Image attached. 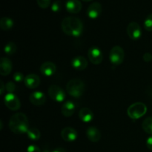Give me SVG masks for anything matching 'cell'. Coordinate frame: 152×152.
<instances>
[{
  "mask_svg": "<svg viewBox=\"0 0 152 152\" xmlns=\"http://www.w3.org/2000/svg\"><path fill=\"white\" fill-rule=\"evenodd\" d=\"M61 27L65 34L71 37H78L83 32V23L79 18L68 16L62 20Z\"/></svg>",
  "mask_w": 152,
  "mask_h": 152,
  "instance_id": "obj_1",
  "label": "cell"
},
{
  "mask_svg": "<svg viewBox=\"0 0 152 152\" xmlns=\"http://www.w3.org/2000/svg\"><path fill=\"white\" fill-rule=\"evenodd\" d=\"M9 129L16 134L27 133L29 128L27 116L23 113H16L13 114L9 121Z\"/></svg>",
  "mask_w": 152,
  "mask_h": 152,
  "instance_id": "obj_2",
  "label": "cell"
},
{
  "mask_svg": "<svg viewBox=\"0 0 152 152\" xmlns=\"http://www.w3.org/2000/svg\"><path fill=\"white\" fill-rule=\"evenodd\" d=\"M86 86L80 79H72L66 85V91L70 96L79 98L84 94Z\"/></svg>",
  "mask_w": 152,
  "mask_h": 152,
  "instance_id": "obj_3",
  "label": "cell"
},
{
  "mask_svg": "<svg viewBox=\"0 0 152 152\" xmlns=\"http://www.w3.org/2000/svg\"><path fill=\"white\" fill-rule=\"evenodd\" d=\"M147 111V107L144 103L140 102H135L131 105L127 110L128 116L131 119L137 120L143 117Z\"/></svg>",
  "mask_w": 152,
  "mask_h": 152,
  "instance_id": "obj_4",
  "label": "cell"
},
{
  "mask_svg": "<svg viewBox=\"0 0 152 152\" xmlns=\"http://www.w3.org/2000/svg\"><path fill=\"white\" fill-rule=\"evenodd\" d=\"M125 52L120 46H114L110 50V62L114 65H120L124 61Z\"/></svg>",
  "mask_w": 152,
  "mask_h": 152,
  "instance_id": "obj_5",
  "label": "cell"
},
{
  "mask_svg": "<svg viewBox=\"0 0 152 152\" xmlns=\"http://www.w3.org/2000/svg\"><path fill=\"white\" fill-rule=\"evenodd\" d=\"M48 93L50 99L58 102H63L65 100V97H66L65 91L62 88L56 86V85L50 86L49 87L48 90Z\"/></svg>",
  "mask_w": 152,
  "mask_h": 152,
  "instance_id": "obj_6",
  "label": "cell"
},
{
  "mask_svg": "<svg viewBox=\"0 0 152 152\" xmlns=\"http://www.w3.org/2000/svg\"><path fill=\"white\" fill-rule=\"evenodd\" d=\"M4 102L6 107L11 111H17L21 107L19 99L13 93H7L4 96Z\"/></svg>",
  "mask_w": 152,
  "mask_h": 152,
  "instance_id": "obj_7",
  "label": "cell"
},
{
  "mask_svg": "<svg viewBox=\"0 0 152 152\" xmlns=\"http://www.w3.org/2000/svg\"><path fill=\"white\" fill-rule=\"evenodd\" d=\"M88 57L89 61L94 65L100 64L103 59L102 50L96 46H92L88 49Z\"/></svg>",
  "mask_w": 152,
  "mask_h": 152,
  "instance_id": "obj_8",
  "label": "cell"
},
{
  "mask_svg": "<svg viewBox=\"0 0 152 152\" xmlns=\"http://www.w3.org/2000/svg\"><path fill=\"white\" fill-rule=\"evenodd\" d=\"M127 34L129 38L133 40H137L142 36V29L137 22H132L127 27Z\"/></svg>",
  "mask_w": 152,
  "mask_h": 152,
  "instance_id": "obj_9",
  "label": "cell"
},
{
  "mask_svg": "<svg viewBox=\"0 0 152 152\" xmlns=\"http://www.w3.org/2000/svg\"><path fill=\"white\" fill-rule=\"evenodd\" d=\"M61 137L65 142H74L78 137V133L73 128L66 127L61 132Z\"/></svg>",
  "mask_w": 152,
  "mask_h": 152,
  "instance_id": "obj_10",
  "label": "cell"
},
{
  "mask_svg": "<svg viewBox=\"0 0 152 152\" xmlns=\"http://www.w3.org/2000/svg\"><path fill=\"white\" fill-rule=\"evenodd\" d=\"M29 100L34 105L40 106L45 103L46 96L43 92L37 91L31 94L29 96Z\"/></svg>",
  "mask_w": 152,
  "mask_h": 152,
  "instance_id": "obj_11",
  "label": "cell"
},
{
  "mask_svg": "<svg viewBox=\"0 0 152 152\" xmlns=\"http://www.w3.org/2000/svg\"><path fill=\"white\" fill-rule=\"evenodd\" d=\"M102 13V5L99 2H93L87 9V15L90 19H95L99 17Z\"/></svg>",
  "mask_w": 152,
  "mask_h": 152,
  "instance_id": "obj_12",
  "label": "cell"
},
{
  "mask_svg": "<svg viewBox=\"0 0 152 152\" xmlns=\"http://www.w3.org/2000/svg\"><path fill=\"white\" fill-rule=\"evenodd\" d=\"M25 86L30 89H34L38 87L40 84V78L38 75L31 74L27 75L24 80Z\"/></svg>",
  "mask_w": 152,
  "mask_h": 152,
  "instance_id": "obj_13",
  "label": "cell"
},
{
  "mask_svg": "<svg viewBox=\"0 0 152 152\" xmlns=\"http://www.w3.org/2000/svg\"><path fill=\"white\" fill-rule=\"evenodd\" d=\"M56 67L51 62H45L40 67V72L45 77H51L56 73Z\"/></svg>",
  "mask_w": 152,
  "mask_h": 152,
  "instance_id": "obj_14",
  "label": "cell"
},
{
  "mask_svg": "<svg viewBox=\"0 0 152 152\" xmlns=\"http://www.w3.org/2000/svg\"><path fill=\"white\" fill-rule=\"evenodd\" d=\"M13 68L12 62L10 59L2 57L0 61V74L1 76H7L10 74Z\"/></svg>",
  "mask_w": 152,
  "mask_h": 152,
  "instance_id": "obj_15",
  "label": "cell"
},
{
  "mask_svg": "<svg viewBox=\"0 0 152 152\" xmlns=\"http://www.w3.org/2000/svg\"><path fill=\"white\" fill-rule=\"evenodd\" d=\"M71 65L77 71H83L87 68L88 60L84 56H76L71 60Z\"/></svg>",
  "mask_w": 152,
  "mask_h": 152,
  "instance_id": "obj_16",
  "label": "cell"
},
{
  "mask_svg": "<svg viewBox=\"0 0 152 152\" xmlns=\"http://www.w3.org/2000/svg\"><path fill=\"white\" fill-rule=\"evenodd\" d=\"M82 3L80 0H68L65 3V7L68 13H77L82 10Z\"/></svg>",
  "mask_w": 152,
  "mask_h": 152,
  "instance_id": "obj_17",
  "label": "cell"
},
{
  "mask_svg": "<svg viewBox=\"0 0 152 152\" xmlns=\"http://www.w3.org/2000/svg\"><path fill=\"white\" fill-rule=\"evenodd\" d=\"M76 111V105L73 101H67L62 105L61 112L65 117H70Z\"/></svg>",
  "mask_w": 152,
  "mask_h": 152,
  "instance_id": "obj_18",
  "label": "cell"
},
{
  "mask_svg": "<svg viewBox=\"0 0 152 152\" xmlns=\"http://www.w3.org/2000/svg\"><path fill=\"white\" fill-rule=\"evenodd\" d=\"M86 135L87 137L91 142H97L100 140L101 139V133L99 129L96 127H89L86 132Z\"/></svg>",
  "mask_w": 152,
  "mask_h": 152,
  "instance_id": "obj_19",
  "label": "cell"
},
{
  "mask_svg": "<svg viewBox=\"0 0 152 152\" xmlns=\"http://www.w3.org/2000/svg\"><path fill=\"white\" fill-rule=\"evenodd\" d=\"M94 113L90 108H83L79 112V117L80 120L84 123H90L93 120Z\"/></svg>",
  "mask_w": 152,
  "mask_h": 152,
  "instance_id": "obj_20",
  "label": "cell"
},
{
  "mask_svg": "<svg viewBox=\"0 0 152 152\" xmlns=\"http://www.w3.org/2000/svg\"><path fill=\"white\" fill-rule=\"evenodd\" d=\"M13 26V19L9 17H2L0 19V28L3 31H9Z\"/></svg>",
  "mask_w": 152,
  "mask_h": 152,
  "instance_id": "obj_21",
  "label": "cell"
},
{
  "mask_svg": "<svg viewBox=\"0 0 152 152\" xmlns=\"http://www.w3.org/2000/svg\"><path fill=\"white\" fill-rule=\"evenodd\" d=\"M26 134L28 135V137L34 141L38 140L41 137V133H40L39 130L36 128H30Z\"/></svg>",
  "mask_w": 152,
  "mask_h": 152,
  "instance_id": "obj_22",
  "label": "cell"
},
{
  "mask_svg": "<svg viewBox=\"0 0 152 152\" xmlns=\"http://www.w3.org/2000/svg\"><path fill=\"white\" fill-rule=\"evenodd\" d=\"M142 127L144 132L148 134L152 135V117H149L144 120V121L142 122Z\"/></svg>",
  "mask_w": 152,
  "mask_h": 152,
  "instance_id": "obj_23",
  "label": "cell"
},
{
  "mask_svg": "<svg viewBox=\"0 0 152 152\" xmlns=\"http://www.w3.org/2000/svg\"><path fill=\"white\" fill-rule=\"evenodd\" d=\"M16 49H17L16 45L13 42H10L4 46V51L7 55H13L16 53Z\"/></svg>",
  "mask_w": 152,
  "mask_h": 152,
  "instance_id": "obj_24",
  "label": "cell"
},
{
  "mask_svg": "<svg viewBox=\"0 0 152 152\" xmlns=\"http://www.w3.org/2000/svg\"><path fill=\"white\" fill-rule=\"evenodd\" d=\"M144 28L146 31H152V13L148 15L144 21Z\"/></svg>",
  "mask_w": 152,
  "mask_h": 152,
  "instance_id": "obj_25",
  "label": "cell"
},
{
  "mask_svg": "<svg viewBox=\"0 0 152 152\" xmlns=\"http://www.w3.org/2000/svg\"><path fill=\"white\" fill-rule=\"evenodd\" d=\"M39 7L42 9H45L50 4V0H37Z\"/></svg>",
  "mask_w": 152,
  "mask_h": 152,
  "instance_id": "obj_26",
  "label": "cell"
},
{
  "mask_svg": "<svg viewBox=\"0 0 152 152\" xmlns=\"http://www.w3.org/2000/svg\"><path fill=\"white\" fill-rule=\"evenodd\" d=\"M25 77L23 74L21 72H16L13 76V79L16 83H22L25 80Z\"/></svg>",
  "mask_w": 152,
  "mask_h": 152,
  "instance_id": "obj_27",
  "label": "cell"
},
{
  "mask_svg": "<svg viewBox=\"0 0 152 152\" xmlns=\"http://www.w3.org/2000/svg\"><path fill=\"white\" fill-rule=\"evenodd\" d=\"M61 10V1L59 0H56L51 5V10L53 12H59Z\"/></svg>",
  "mask_w": 152,
  "mask_h": 152,
  "instance_id": "obj_28",
  "label": "cell"
},
{
  "mask_svg": "<svg viewBox=\"0 0 152 152\" xmlns=\"http://www.w3.org/2000/svg\"><path fill=\"white\" fill-rule=\"evenodd\" d=\"M6 91H7L8 93H13L16 91V85L14 84V83L13 82H8L7 83V84L5 85Z\"/></svg>",
  "mask_w": 152,
  "mask_h": 152,
  "instance_id": "obj_29",
  "label": "cell"
},
{
  "mask_svg": "<svg viewBox=\"0 0 152 152\" xmlns=\"http://www.w3.org/2000/svg\"><path fill=\"white\" fill-rule=\"evenodd\" d=\"M27 152H41V150L37 145H31L28 146Z\"/></svg>",
  "mask_w": 152,
  "mask_h": 152,
  "instance_id": "obj_30",
  "label": "cell"
},
{
  "mask_svg": "<svg viewBox=\"0 0 152 152\" xmlns=\"http://www.w3.org/2000/svg\"><path fill=\"white\" fill-rule=\"evenodd\" d=\"M142 58H143V60L145 61V62H148L152 60V55L150 53H144Z\"/></svg>",
  "mask_w": 152,
  "mask_h": 152,
  "instance_id": "obj_31",
  "label": "cell"
},
{
  "mask_svg": "<svg viewBox=\"0 0 152 152\" xmlns=\"http://www.w3.org/2000/svg\"><path fill=\"white\" fill-rule=\"evenodd\" d=\"M146 146L149 150L152 151V136L149 137L146 140Z\"/></svg>",
  "mask_w": 152,
  "mask_h": 152,
  "instance_id": "obj_32",
  "label": "cell"
},
{
  "mask_svg": "<svg viewBox=\"0 0 152 152\" xmlns=\"http://www.w3.org/2000/svg\"><path fill=\"white\" fill-rule=\"evenodd\" d=\"M0 83H1V88H0V94H1V95H2L3 94H4V91H6V88H5V86H4V83H3L2 81L0 82Z\"/></svg>",
  "mask_w": 152,
  "mask_h": 152,
  "instance_id": "obj_33",
  "label": "cell"
},
{
  "mask_svg": "<svg viewBox=\"0 0 152 152\" xmlns=\"http://www.w3.org/2000/svg\"><path fill=\"white\" fill-rule=\"evenodd\" d=\"M51 152H67L66 150L64 149V148H55L53 151H52Z\"/></svg>",
  "mask_w": 152,
  "mask_h": 152,
  "instance_id": "obj_34",
  "label": "cell"
},
{
  "mask_svg": "<svg viewBox=\"0 0 152 152\" xmlns=\"http://www.w3.org/2000/svg\"><path fill=\"white\" fill-rule=\"evenodd\" d=\"M0 124H1V128H0V130H2V126H3V124H2V121L0 122Z\"/></svg>",
  "mask_w": 152,
  "mask_h": 152,
  "instance_id": "obj_35",
  "label": "cell"
},
{
  "mask_svg": "<svg viewBox=\"0 0 152 152\" xmlns=\"http://www.w3.org/2000/svg\"><path fill=\"white\" fill-rule=\"evenodd\" d=\"M83 1H92V0H83Z\"/></svg>",
  "mask_w": 152,
  "mask_h": 152,
  "instance_id": "obj_36",
  "label": "cell"
}]
</instances>
